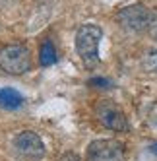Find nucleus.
<instances>
[{
    "label": "nucleus",
    "mask_w": 157,
    "mask_h": 161,
    "mask_svg": "<svg viewBox=\"0 0 157 161\" xmlns=\"http://www.w3.org/2000/svg\"><path fill=\"white\" fill-rule=\"evenodd\" d=\"M149 152H151V153H155V155H157V144H153V146H151V147H149Z\"/></svg>",
    "instance_id": "obj_13"
},
{
    "label": "nucleus",
    "mask_w": 157,
    "mask_h": 161,
    "mask_svg": "<svg viewBox=\"0 0 157 161\" xmlns=\"http://www.w3.org/2000/svg\"><path fill=\"white\" fill-rule=\"evenodd\" d=\"M149 16H151V10L145 8L143 4H130V6L120 10L116 19H118V24L124 29L134 31V33H140V31L148 29Z\"/></svg>",
    "instance_id": "obj_5"
},
{
    "label": "nucleus",
    "mask_w": 157,
    "mask_h": 161,
    "mask_svg": "<svg viewBox=\"0 0 157 161\" xmlns=\"http://www.w3.org/2000/svg\"><path fill=\"white\" fill-rule=\"evenodd\" d=\"M95 117L109 130H115V132L128 130V120H126L124 111L113 101H99L95 105Z\"/></svg>",
    "instance_id": "obj_4"
},
{
    "label": "nucleus",
    "mask_w": 157,
    "mask_h": 161,
    "mask_svg": "<svg viewBox=\"0 0 157 161\" xmlns=\"http://www.w3.org/2000/svg\"><path fill=\"white\" fill-rule=\"evenodd\" d=\"M24 103V95L12 87H2L0 89V107L4 109H18Z\"/></svg>",
    "instance_id": "obj_7"
},
{
    "label": "nucleus",
    "mask_w": 157,
    "mask_h": 161,
    "mask_svg": "<svg viewBox=\"0 0 157 161\" xmlns=\"http://www.w3.org/2000/svg\"><path fill=\"white\" fill-rule=\"evenodd\" d=\"M58 161H82V159H80V155L74 153V152H66V153H62L58 157Z\"/></svg>",
    "instance_id": "obj_12"
},
{
    "label": "nucleus",
    "mask_w": 157,
    "mask_h": 161,
    "mask_svg": "<svg viewBox=\"0 0 157 161\" xmlns=\"http://www.w3.org/2000/svg\"><path fill=\"white\" fill-rule=\"evenodd\" d=\"M124 159V146L113 138L93 140L85 149V161H122Z\"/></svg>",
    "instance_id": "obj_3"
},
{
    "label": "nucleus",
    "mask_w": 157,
    "mask_h": 161,
    "mask_svg": "<svg viewBox=\"0 0 157 161\" xmlns=\"http://www.w3.org/2000/svg\"><path fill=\"white\" fill-rule=\"evenodd\" d=\"M14 149L25 159H41L45 155V144L37 132L24 130L14 138Z\"/></svg>",
    "instance_id": "obj_6"
},
{
    "label": "nucleus",
    "mask_w": 157,
    "mask_h": 161,
    "mask_svg": "<svg viewBox=\"0 0 157 161\" xmlns=\"http://www.w3.org/2000/svg\"><path fill=\"white\" fill-rule=\"evenodd\" d=\"M0 68L10 76H21L31 70L29 49L21 43H10L0 49Z\"/></svg>",
    "instance_id": "obj_2"
},
{
    "label": "nucleus",
    "mask_w": 157,
    "mask_h": 161,
    "mask_svg": "<svg viewBox=\"0 0 157 161\" xmlns=\"http://www.w3.org/2000/svg\"><path fill=\"white\" fill-rule=\"evenodd\" d=\"M142 68L145 72L157 74V51H148L142 56Z\"/></svg>",
    "instance_id": "obj_9"
},
{
    "label": "nucleus",
    "mask_w": 157,
    "mask_h": 161,
    "mask_svg": "<svg viewBox=\"0 0 157 161\" xmlns=\"http://www.w3.org/2000/svg\"><path fill=\"white\" fill-rule=\"evenodd\" d=\"M101 39H103V29L95 24H85L78 29L76 51L87 66L99 62V43H101Z\"/></svg>",
    "instance_id": "obj_1"
},
{
    "label": "nucleus",
    "mask_w": 157,
    "mask_h": 161,
    "mask_svg": "<svg viewBox=\"0 0 157 161\" xmlns=\"http://www.w3.org/2000/svg\"><path fill=\"white\" fill-rule=\"evenodd\" d=\"M57 62V49L52 47L51 41H45L39 49V64L41 66H52Z\"/></svg>",
    "instance_id": "obj_8"
},
{
    "label": "nucleus",
    "mask_w": 157,
    "mask_h": 161,
    "mask_svg": "<svg viewBox=\"0 0 157 161\" xmlns=\"http://www.w3.org/2000/svg\"><path fill=\"white\" fill-rule=\"evenodd\" d=\"M149 37L157 41V10H151V16H149V24H148V29Z\"/></svg>",
    "instance_id": "obj_10"
},
{
    "label": "nucleus",
    "mask_w": 157,
    "mask_h": 161,
    "mask_svg": "<svg viewBox=\"0 0 157 161\" xmlns=\"http://www.w3.org/2000/svg\"><path fill=\"white\" fill-rule=\"evenodd\" d=\"M89 86H95V87H109V86H111V80H107V78H91V80H89Z\"/></svg>",
    "instance_id": "obj_11"
}]
</instances>
